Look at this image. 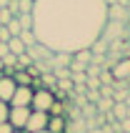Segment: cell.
Wrapping results in <instances>:
<instances>
[{
  "label": "cell",
  "mask_w": 130,
  "mask_h": 133,
  "mask_svg": "<svg viewBox=\"0 0 130 133\" xmlns=\"http://www.w3.org/2000/svg\"><path fill=\"white\" fill-rule=\"evenodd\" d=\"M108 23L105 0H35L33 33L53 53H75L103 35Z\"/></svg>",
  "instance_id": "1"
},
{
  "label": "cell",
  "mask_w": 130,
  "mask_h": 133,
  "mask_svg": "<svg viewBox=\"0 0 130 133\" xmlns=\"http://www.w3.org/2000/svg\"><path fill=\"white\" fill-rule=\"evenodd\" d=\"M55 103V93H53V88H45V85H40V88H33V101H30V108L33 111H50V105Z\"/></svg>",
  "instance_id": "2"
},
{
  "label": "cell",
  "mask_w": 130,
  "mask_h": 133,
  "mask_svg": "<svg viewBox=\"0 0 130 133\" xmlns=\"http://www.w3.org/2000/svg\"><path fill=\"white\" fill-rule=\"evenodd\" d=\"M28 116H30L28 105H10V111H8V123H10L15 131H23L25 123H28Z\"/></svg>",
  "instance_id": "3"
},
{
  "label": "cell",
  "mask_w": 130,
  "mask_h": 133,
  "mask_svg": "<svg viewBox=\"0 0 130 133\" xmlns=\"http://www.w3.org/2000/svg\"><path fill=\"white\" fill-rule=\"evenodd\" d=\"M48 118H50V113H45V111H33V108H30L28 123H25V128H23V131H25V133L43 131V128H48Z\"/></svg>",
  "instance_id": "4"
},
{
  "label": "cell",
  "mask_w": 130,
  "mask_h": 133,
  "mask_svg": "<svg viewBox=\"0 0 130 133\" xmlns=\"http://www.w3.org/2000/svg\"><path fill=\"white\" fill-rule=\"evenodd\" d=\"M30 101H33V85H18L10 98V105H28L30 108Z\"/></svg>",
  "instance_id": "5"
},
{
  "label": "cell",
  "mask_w": 130,
  "mask_h": 133,
  "mask_svg": "<svg viewBox=\"0 0 130 133\" xmlns=\"http://www.w3.org/2000/svg\"><path fill=\"white\" fill-rule=\"evenodd\" d=\"M15 88H18V83L13 81V75H0V101H5V103H10V98H13Z\"/></svg>",
  "instance_id": "6"
},
{
  "label": "cell",
  "mask_w": 130,
  "mask_h": 133,
  "mask_svg": "<svg viewBox=\"0 0 130 133\" xmlns=\"http://www.w3.org/2000/svg\"><path fill=\"white\" fill-rule=\"evenodd\" d=\"M110 73H113L115 81H128V78H130V58H120L115 65H113Z\"/></svg>",
  "instance_id": "7"
},
{
  "label": "cell",
  "mask_w": 130,
  "mask_h": 133,
  "mask_svg": "<svg viewBox=\"0 0 130 133\" xmlns=\"http://www.w3.org/2000/svg\"><path fill=\"white\" fill-rule=\"evenodd\" d=\"M108 20H120V23H128V10H125V5H120V3H110L108 5Z\"/></svg>",
  "instance_id": "8"
},
{
  "label": "cell",
  "mask_w": 130,
  "mask_h": 133,
  "mask_svg": "<svg viewBox=\"0 0 130 133\" xmlns=\"http://www.w3.org/2000/svg\"><path fill=\"white\" fill-rule=\"evenodd\" d=\"M45 131L48 133H65L68 131V118H65V116H50Z\"/></svg>",
  "instance_id": "9"
},
{
  "label": "cell",
  "mask_w": 130,
  "mask_h": 133,
  "mask_svg": "<svg viewBox=\"0 0 130 133\" xmlns=\"http://www.w3.org/2000/svg\"><path fill=\"white\" fill-rule=\"evenodd\" d=\"M8 50L13 53V55H20V53H25L28 48H25V43L20 40V35H10L8 38Z\"/></svg>",
  "instance_id": "10"
},
{
  "label": "cell",
  "mask_w": 130,
  "mask_h": 133,
  "mask_svg": "<svg viewBox=\"0 0 130 133\" xmlns=\"http://www.w3.org/2000/svg\"><path fill=\"white\" fill-rule=\"evenodd\" d=\"M73 60H78V63H83V65H85V63H90V60H93V50H90V48L75 50V53H73Z\"/></svg>",
  "instance_id": "11"
},
{
  "label": "cell",
  "mask_w": 130,
  "mask_h": 133,
  "mask_svg": "<svg viewBox=\"0 0 130 133\" xmlns=\"http://www.w3.org/2000/svg\"><path fill=\"white\" fill-rule=\"evenodd\" d=\"M23 30H33V13H18L15 15Z\"/></svg>",
  "instance_id": "12"
},
{
  "label": "cell",
  "mask_w": 130,
  "mask_h": 133,
  "mask_svg": "<svg viewBox=\"0 0 130 133\" xmlns=\"http://www.w3.org/2000/svg\"><path fill=\"white\" fill-rule=\"evenodd\" d=\"M20 40L25 43V48H30V45L38 43V38H35V33H33V30H23V33H20Z\"/></svg>",
  "instance_id": "13"
},
{
  "label": "cell",
  "mask_w": 130,
  "mask_h": 133,
  "mask_svg": "<svg viewBox=\"0 0 130 133\" xmlns=\"http://www.w3.org/2000/svg\"><path fill=\"white\" fill-rule=\"evenodd\" d=\"M33 3L35 0H15V8L18 13H33Z\"/></svg>",
  "instance_id": "14"
},
{
  "label": "cell",
  "mask_w": 130,
  "mask_h": 133,
  "mask_svg": "<svg viewBox=\"0 0 130 133\" xmlns=\"http://www.w3.org/2000/svg\"><path fill=\"white\" fill-rule=\"evenodd\" d=\"M5 28H8V33H10V35H20V33H23V28H20V23H18V18H10Z\"/></svg>",
  "instance_id": "15"
},
{
  "label": "cell",
  "mask_w": 130,
  "mask_h": 133,
  "mask_svg": "<svg viewBox=\"0 0 130 133\" xmlns=\"http://www.w3.org/2000/svg\"><path fill=\"white\" fill-rule=\"evenodd\" d=\"M48 113H50V116H65V103L55 98V103L50 105V111H48Z\"/></svg>",
  "instance_id": "16"
},
{
  "label": "cell",
  "mask_w": 130,
  "mask_h": 133,
  "mask_svg": "<svg viewBox=\"0 0 130 133\" xmlns=\"http://www.w3.org/2000/svg\"><path fill=\"white\" fill-rule=\"evenodd\" d=\"M30 65H33V58L28 55V50L20 53V55H18V65H15V68H30Z\"/></svg>",
  "instance_id": "17"
},
{
  "label": "cell",
  "mask_w": 130,
  "mask_h": 133,
  "mask_svg": "<svg viewBox=\"0 0 130 133\" xmlns=\"http://www.w3.org/2000/svg\"><path fill=\"white\" fill-rule=\"evenodd\" d=\"M10 18H15L13 10H10V8H0V25H8V20H10Z\"/></svg>",
  "instance_id": "18"
},
{
  "label": "cell",
  "mask_w": 130,
  "mask_h": 133,
  "mask_svg": "<svg viewBox=\"0 0 130 133\" xmlns=\"http://www.w3.org/2000/svg\"><path fill=\"white\" fill-rule=\"evenodd\" d=\"M8 111H10V103L0 101V123H5V121H8Z\"/></svg>",
  "instance_id": "19"
},
{
  "label": "cell",
  "mask_w": 130,
  "mask_h": 133,
  "mask_svg": "<svg viewBox=\"0 0 130 133\" xmlns=\"http://www.w3.org/2000/svg\"><path fill=\"white\" fill-rule=\"evenodd\" d=\"M13 131H15V128L10 126L8 121H5V123H0V133H13Z\"/></svg>",
  "instance_id": "20"
},
{
  "label": "cell",
  "mask_w": 130,
  "mask_h": 133,
  "mask_svg": "<svg viewBox=\"0 0 130 133\" xmlns=\"http://www.w3.org/2000/svg\"><path fill=\"white\" fill-rule=\"evenodd\" d=\"M120 128H123V133H130V118H123V121H120Z\"/></svg>",
  "instance_id": "21"
},
{
  "label": "cell",
  "mask_w": 130,
  "mask_h": 133,
  "mask_svg": "<svg viewBox=\"0 0 130 133\" xmlns=\"http://www.w3.org/2000/svg\"><path fill=\"white\" fill-rule=\"evenodd\" d=\"M8 53H10V50H8V43H3V40H0V58H5Z\"/></svg>",
  "instance_id": "22"
},
{
  "label": "cell",
  "mask_w": 130,
  "mask_h": 133,
  "mask_svg": "<svg viewBox=\"0 0 130 133\" xmlns=\"http://www.w3.org/2000/svg\"><path fill=\"white\" fill-rule=\"evenodd\" d=\"M100 81H103V83H110V81H115V78H113V73H103Z\"/></svg>",
  "instance_id": "23"
},
{
  "label": "cell",
  "mask_w": 130,
  "mask_h": 133,
  "mask_svg": "<svg viewBox=\"0 0 130 133\" xmlns=\"http://www.w3.org/2000/svg\"><path fill=\"white\" fill-rule=\"evenodd\" d=\"M85 133H108V128H88Z\"/></svg>",
  "instance_id": "24"
},
{
  "label": "cell",
  "mask_w": 130,
  "mask_h": 133,
  "mask_svg": "<svg viewBox=\"0 0 130 133\" xmlns=\"http://www.w3.org/2000/svg\"><path fill=\"white\" fill-rule=\"evenodd\" d=\"M10 5V0H0V8H8Z\"/></svg>",
  "instance_id": "25"
},
{
  "label": "cell",
  "mask_w": 130,
  "mask_h": 133,
  "mask_svg": "<svg viewBox=\"0 0 130 133\" xmlns=\"http://www.w3.org/2000/svg\"><path fill=\"white\" fill-rule=\"evenodd\" d=\"M125 10H128V18H130V0L125 3Z\"/></svg>",
  "instance_id": "26"
},
{
  "label": "cell",
  "mask_w": 130,
  "mask_h": 133,
  "mask_svg": "<svg viewBox=\"0 0 130 133\" xmlns=\"http://www.w3.org/2000/svg\"><path fill=\"white\" fill-rule=\"evenodd\" d=\"M125 105H128V103H125ZM125 118H130V105H128V111H125Z\"/></svg>",
  "instance_id": "27"
},
{
  "label": "cell",
  "mask_w": 130,
  "mask_h": 133,
  "mask_svg": "<svg viewBox=\"0 0 130 133\" xmlns=\"http://www.w3.org/2000/svg\"><path fill=\"white\" fill-rule=\"evenodd\" d=\"M3 68H5V65H3V58H0V75H3Z\"/></svg>",
  "instance_id": "28"
},
{
  "label": "cell",
  "mask_w": 130,
  "mask_h": 133,
  "mask_svg": "<svg viewBox=\"0 0 130 133\" xmlns=\"http://www.w3.org/2000/svg\"><path fill=\"white\" fill-rule=\"evenodd\" d=\"M33 133H48V131H45V128H43V131H33Z\"/></svg>",
  "instance_id": "29"
},
{
  "label": "cell",
  "mask_w": 130,
  "mask_h": 133,
  "mask_svg": "<svg viewBox=\"0 0 130 133\" xmlns=\"http://www.w3.org/2000/svg\"><path fill=\"white\" fill-rule=\"evenodd\" d=\"M13 133H25V131H13Z\"/></svg>",
  "instance_id": "30"
}]
</instances>
